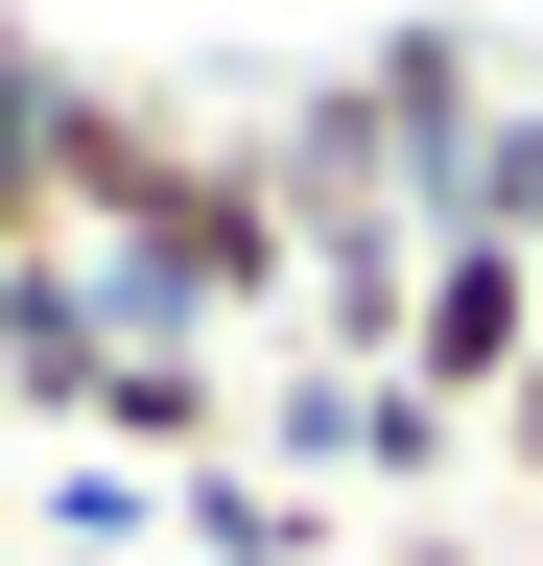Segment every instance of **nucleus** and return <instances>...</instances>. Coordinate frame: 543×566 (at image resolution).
Segmentation results:
<instances>
[{
    "label": "nucleus",
    "mask_w": 543,
    "mask_h": 566,
    "mask_svg": "<svg viewBox=\"0 0 543 566\" xmlns=\"http://www.w3.org/2000/svg\"><path fill=\"white\" fill-rule=\"evenodd\" d=\"M520 354H543V260L497 237V212H449V237H426V283H401V354H378V378L472 449V424L520 401Z\"/></svg>",
    "instance_id": "nucleus-1"
},
{
    "label": "nucleus",
    "mask_w": 543,
    "mask_h": 566,
    "mask_svg": "<svg viewBox=\"0 0 543 566\" xmlns=\"http://www.w3.org/2000/svg\"><path fill=\"white\" fill-rule=\"evenodd\" d=\"M48 71H72V48H48V24H0V283H48V260H72V189H48Z\"/></svg>",
    "instance_id": "nucleus-4"
},
{
    "label": "nucleus",
    "mask_w": 543,
    "mask_h": 566,
    "mask_svg": "<svg viewBox=\"0 0 543 566\" xmlns=\"http://www.w3.org/2000/svg\"><path fill=\"white\" fill-rule=\"evenodd\" d=\"M72 449H95V472H213V449H237V378H213L189 331H118V378H95Z\"/></svg>",
    "instance_id": "nucleus-2"
},
{
    "label": "nucleus",
    "mask_w": 543,
    "mask_h": 566,
    "mask_svg": "<svg viewBox=\"0 0 543 566\" xmlns=\"http://www.w3.org/2000/svg\"><path fill=\"white\" fill-rule=\"evenodd\" d=\"M449 212H497V237L543 260V95H497V142H472V189H449Z\"/></svg>",
    "instance_id": "nucleus-5"
},
{
    "label": "nucleus",
    "mask_w": 543,
    "mask_h": 566,
    "mask_svg": "<svg viewBox=\"0 0 543 566\" xmlns=\"http://www.w3.org/2000/svg\"><path fill=\"white\" fill-rule=\"evenodd\" d=\"M472 449H497V472L543 495V354H520V401H497V424H472Z\"/></svg>",
    "instance_id": "nucleus-6"
},
{
    "label": "nucleus",
    "mask_w": 543,
    "mask_h": 566,
    "mask_svg": "<svg viewBox=\"0 0 543 566\" xmlns=\"http://www.w3.org/2000/svg\"><path fill=\"white\" fill-rule=\"evenodd\" d=\"M95 378H118V283L95 260L0 283V424H95Z\"/></svg>",
    "instance_id": "nucleus-3"
},
{
    "label": "nucleus",
    "mask_w": 543,
    "mask_h": 566,
    "mask_svg": "<svg viewBox=\"0 0 543 566\" xmlns=\"http://www.w3.org/2000/svg\"><path fill=\"white\" fill-rule=\"evenodd\" d=\"M48 566H143V543H48Z\"/></svg>",
    "instance_id": "nucleus-7"
}]
</instances>
